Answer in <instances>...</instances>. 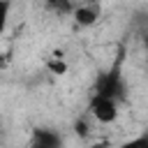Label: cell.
I'll use <instances>...</instances> for the list:
<instances>
[{"label":"cell","mask_w":148,"mask_h":148,"mask_svg":"<svg viewBox=\"0 0 148 148\" xmlns=\"http://www.w3.org/2000/svg\"><path fill=\"white\" fill-rule=\"evenodd\" d=\"M120 62H123V51H120V56L116 58V62H113V65H111V67L97 79L92 95H99V97L113 99V102H118V104L125 99V79H123Z\"/></svg>","instance_id":"1"},{"label":"cell","mask_w":148,"mask_h":148,"mask_svg":"<svg viewBox=\"0 0 148 148\" xmlns=\"http://www.w3.org/2000/svg\"><path fill=\"white\" fill-rule=\"evenodd\" d=\"M9 9H12V2H9V0H0V35H2V32H5V28H7Z\"/></svg>","instance_id":"8"},{"label":"cell","mask_w":148,"mask_h":148,"mask_svg":"<svg viewBox=\"0 0 148 148\" xmlns=\"http://www.w3.org/2000/svg\"><path fill=\"white\" fill-rule=\"evenodd\" d=\"M28 148H62V136L49 127H35Z\"/></svg>","instance_id":"4"},{"label":"cell","mask_w":148,"mask_h":148,"mask_svg":"<svg viewBox=\"0 0 148 148\" xmlns=\"http://www.w3.org/2000/svg\"><path fill=\"white\" fill-rule=\"evenodd\" d=\"M120 148H148V130H146V132H141L139 136H134V139L125 141Z\"/></svg>","instance_id":"7"},{"label":"cell","mask_w":148,"mask_h":148,"mask_svg":"<svg viewBox=\"0 0 148 148\" xmlns=\"http://www.w3.org/2000/svg\"><path fill=\"white\" fill-rule=\"evenodd\" d=\"M44 2L53 14H72V9L76 5L74 0H44Z\"/></svg>","instance_id":"5"},{"label":"cell","mask_w":148,"mask_h":148,"mask_svg":"<svg viewBox=\"0 0 148 148\" xmlns=\"http://www.w3.org/2000/svg\"><path fill=\"white\" fill-rule=\"evenodd\" d=\"M72 16H74V23L81 25V28H90L99 21L102 16V5L97 0H83V2H76L74 9H72Z\"/></svg>","instance_id":"3"},{"label":"cell","mask_w":148,"mask_h":148,"mask_svg":"<svg viewBox=\"0 0 148 148\" xmlns=\"http://www.w3.org/2000/svg\"><path fill=\"white\" fill-rule=\"evenodd\" d=\"M60 58H62L60 53H53V56H51V60H49V72H51V74H65V72H67V65H65Z\"/></svg>","instance_id":"6"},{"label":"cell","mask_w":148,"mask_h":148,"mask_svg":"<svg viewBox=\"0 0 148 148\" xmlns=\"http://www.w3.org/2000/svg\"><path fill=\"white\" fill-rule=\"evenodd\" d=\"M88 113H90L99 125H109V123H113V120L118 118V102L106 99V97H99V95H90Z\"/></svg>","instance_id":"2"},{"label":"cell","mask_w":148,"mask_h":148,"mask_svg":"<svg viewBox=\"0 0 148 148\" xmlns=\"http://www.w3.org/2000/svg\"><path fill=\"white\" fill-rule=\"evenodd\" d=\"M141 37H143V46H146V53H148V30H146Z\"/></svg>","instance_id":"10"},{"label":"cell","mask_w":148,"mask_h":148,"mask_svg":"<svg viewBox=\"0 0 148 148\" xmlns=\"http://www.w3.org/2000/svg\"><path fill=\"white\" fill-rule=\"evenodd\" d=\"M90 148H106V143H104V141H99V143H92Z\"/></svg>","instance_id":"11"},{"label":"cell","mask_w":148,"mask_h":148,"mask_svg":"<svg viewBox=\"0 0 148 148\" xmlns=\"http://www.w3.org/2000/svg\"><path fill=\"white\" fill-rule=\"evenodd\" d=\"M76 132H79L81 136H88V125H86V120H79V123H76Z\"/></svg>","instance_id":"9"}]
</instances>
